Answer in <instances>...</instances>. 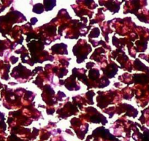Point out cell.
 Segmentation results:
<instances>
[{
    "label": "cell",
    "mask_w": 149,
    "mask_h": 141,
    "mask_svg": "<svg viewBox=\"0 0 149 141\" xmlns=\"http://www.w3.org/2000/svg\"><path fill=\"white\" fill-rule=\"evenodd\" d=\"M56 5V0H44V6L46 11L51 10Z\"/></svg>",
    "instance_id": "1"
},
{
    "label": "cell",
    "mask_w": 149,
    "mask_h": 141,
    "mask_svg": "<svg viewBox=\"0 0 149 141\" xmlns=\"http://www.w3.org/2000/svg\"><path fill=\"white\" fill-rule=\"evenodd\" d=\"M43 10L44 8L42 4H37L33 8V12L36 13H42Z\"/></svg>",
    "instance_id": "2"
}]
</instances>
